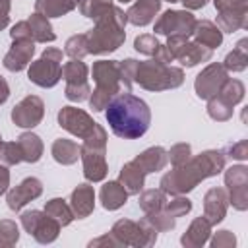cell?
<instances>
[{
    "label": "cell",
    "mask_w": 248,
    "mask_h": 248,
    "mask_svg": "<svg viewBox=\"0 0 248 248\" xmlns=\"http://www.w3.org/2000/svg\"><path fill=\"white\" fill-rule=\"evenodd\" d=\"M151 112L140 97L130 93H120L107 105V122L110 130L124 140L140 138L147 132Z\"/></svg>",
    "instance_id": "6da1fadb"
},
{
    "label": "cell",
    "mask_w": 248,
    "mask_h": 248,
    "mask_svg": "<svg viewBox=\"0 0 248 248\" xmlns=\"http://www.w3.org/2000/svg\"><path fill=\"white\" fill-rule=\"evenodd\" d=\"M126 17L122 16L120 10H114V16H110V19L101 21L99 27L87 35L89 43H87V52H107V50H114L118 48V45L124 41V27Z\"/></svg>",
    "instance_id": "7a4b0ae2"
},
{
    "label": "cell",
    "mask_w": 248,
    "mask_h": 248,
    "mask_svg": "<svg viewBox=\"0 0 248 248\" xmlns=\"http://www.w3.org/2000/svg\"><path fill=\"white\" fill-rule=\"evenodd\" d=\"M60 58H62V52L60 50H54V48L45 50L43 58L37 60L29 68V79L35 81L37 85H43V87L54 85L58 81V78L62 76V70L58 66Z\"/></svg>",
    "instance_id": "3957f363"
},
{
    "label": "cell",
    "mask_w": 248,
    "mask_h": 248,
    "mask_svg": "<svg viewBox=\"0 0 248 248\" xmlns=\"http://www.w3.org/2000/svg\"><path fill=\"white\" fill-rule=\"evenodd\" d=\"M41 116H43V103H41V99H37V97H27V99H23V101L14 108V112H12L14 122H16L17 126H23V128L35 126V124L41 120Z\"/></svg>",
    "instance_id": "277c9868"
},
{
    "label": "cell",
    "mask_w": 248,
    "mask_h": 248,
    "mask_svg": "<svg viewBox=\"0 0 248 248\" xmlns=\"http://www.w3.org/2000/svg\"><path fill=\"white\" fill-rule=\"evenodd\" d=\"M58 120H60V126L68 128L70 132H74L78 136H85V138H87V130H93V126H95V122H91L85 112L72 108V107H66L58 114Z\"/></svg>",
    "instance_id": "5b68a950"
},
{
    "label": "cell",
    "mask_w": 248,
    "mask_h": 248,
    "mask_svg": "<svg viewBox=\"0 0 248 248\" xmlns=\"http://www.w3.org/2000/svg\"><path fill=\"white\" fill-rule=\"evenodd\" d=\"M39 194H41V182L37 178H27L8 196V205L12 209H19L23 203H27L31 198H37Z\"/></svg>",
    "instance_id": "8992f818"
},
{
    "label": "cell",
    "mask_w": 248,
    "mask_h": 248,
    "mask_svg": "<svg viewBox=\"0 0 248 248\" xmlns=\"http://www.w3.org/2000/svg\"><path fill=\"white\" fill-rule=\"evenodd\" d=\"M194 19L190 14H182V12H167L163 16V19L157 23V31L159 33H176L180 29H184L188 33V25H192ZM182 33V31H180Z\"/></svg>",
    "instance_id": "52a82bcc"
},
{
    "label": "cell",
    "mask_w": 248,
    "mask_h": 248,
    "mask_svg": "<svg viewBox=\"0 0 248 248\" xmlns=\"http://www.w3.org/2000/svg\"><path fill=\"white\" fill-rule=\"evenodd\" d=\"M31 54H33V43L21 41V43L14 45V48L8 52V56L4 60V66L8 70H21V68L27 66Z\"/></svg>",
    "instance_id": "ba28073f"
},
{
    "label": "cell",
    "mask_w": 248,
    "mask_h": 248,
    "mask_svg": "<svg viewBox=\"0 0 248 248\" xmlns=\"http://www.w3.org/2000/svg\"><path fill=\"white\" fill-rule=\"evenodd\" d=\"M159 10V0H140L132 10L128 12V19L136 25H145L151 21V17Z\"/></svg>",
    "instance_id": "9c48e42d"
},
{
    "label": "cell",
    "mask_w": 248,
    "mask_h": 248,
    "mask_svg": "<svg viewBox=\"0 0 248 248\" xmlns=\"http://www.w3.org/2000/svg\"><path fill=\"white\" fill-rule=\"evenodd\" d=\"M83 161H85V176L91 180H101L105 176V161L103 153H95V149H83Z\"/></svg>",
    "instance_id": "30bf717a"
},
{
    "label": "cell",
    "mask_w": 248,
    "mask_h": 248,
    "mask_svg": "<svg viewBox=\"0 0 248 248\" xmlns=\"http://www.w3.org/2000/svg\"><path fill=\"white\" fill-rule=\"evenodd\" d=\"M17 149H19V153L23 155L21 159H27V161H39L43 145H41V141H39L37 136H33V134H23V136L19 138V145H17Z\"/></svg>",
    "instance_id": "8fae6325"
},
{
    "label": "cell",
    "mask_w": 248,
    "mask_h": 248,
    "mask_svg": "<svg viewBox=\"0 0 248 248\" xmlns=\"http://www.w3.org/2000/svg\"><path fill=\"white\" fill-rule=\"evenodd\" d=\"M126 200V192L120 184L116 182H108L105 188H103V205L107 209H114L118 205H122V202Z\"/></svg>",
    "instance_id": "7c38bea8"
},
{
    "label": "cell",
    "mask_w": 248,
    "mask_h": 248,
    "mask_svg": "<svg viewBox=\"0 0 248 248\" xmlns=\"http://www.w3.org/2000/svg\"><path fill=\"white\" fill-rule=\"evenodd\" d=\"M78 4V0H39L37 10L45 12L46 16H60L68 10H72Z\"/></svg>",
    "instance_id": "4fadbf2b"
},
{
    "label": "cell",
    "mask_w": 248,
    "mask_h": 248,
    "mask_svg": "<svg viewBox=\"0 0 248 248\" xmlns=\"http://www.w3.org/2000/svg\"><path fill=\"white\" fill-rule=\"evenodd\" d=\"M136 163H138V165H143L145 172H151V170L161 169V167L165 165V151H163L161 147L149 149V151H145L143 155H140V157L136 159Z\"/></svg>",
    "instance_id": "5bb4252c"
},
{
    "label": "cell",
    "mask_w": 248,
    "mask_h": 248,
    "mask_svg": "<svg viewBox=\"0 0 248 248\" xmlns=\"http://www.w3.org/2000/svg\"><path fill=\"white\" fill-rule=\"evenodd\" d=\"M72 198H74V205H76V209H78L79 215L89 213V209L93 207V192H91V188H89L87 184L79 186V188L74 192Z\"/></svg>",
    "instance_id": "9a60e30c"
},
{
    "label": "cell",
    "mask_w": 248,
    "mask_h": 248,
    "mask_svg": "<svg viewBox=\"0 0 248 248\" xmlns=\"http://www.w3.org/2000/svg\"><path fill=\"white\" fill-rule=\"evenodd\" d=\"M52 153H54V159L60 163H74L78 159V147L66 140H58L52 147Z\"/></svg>",
    "instance_id": "2e32d148"
},
{
    "label": "cell",
    "mask_w": 248,
    "mask_h": 248,
    "mask_svg": "<svg viewBox=\"0 0 248 248\" xmlns=\"http://www.w3.org/2000/svg\"><path fill=\"white\" fill-rule=\"evenodd\" d=\"M29 25H31V29H37V31H35V37H37L39 41H52V39H54V33L50 31L48 21H46L41 14H35V16L31 17Z\"/></svg>",
    "instance_id": "e0dca14e"
},
{
    "label": "cell",
    "mask_w": 248,
    "mask_h": 248,
    "mask_svg": "<svg viewBox=\"0 0 248 248\" xmlns=\"http://www.w3.org/2000/svg\"><path fill=\"white\" fill-rule=\"evenodd\" d=\"M62 74L66 76V79H68L70 83H83V81H85L87 68H85L83 62H76V60H74V62H70V64L64 66Z\"/></svg>",
    "instance_id": "ac0fdd59"
},
{
    "label": "cell",
    "mask_w": 248,
    "mask_h": 248,
    "mask_svg": "<svg viewBox=\"0 0 248 248\" xmlns=\"http://www.w3.org/2000/svg\"><path fill=\"white\" fill-rule=\"evenodd\" d=\"M107 8H110V0H83L81 4V12L87 17H99Z\"/></svg>",
    "instance_id": "d6986e66"
},
{
    "label": "cell",
    "mask_w": 248,
    "mask_h": 248,
    "mask_svg": "<svg viewBox=\"0 0 248 248\" xmlns=\"http://www.w3.org/2000/svg\"><path fill=\"white\" fill-rule=\"evenodd\" d=\"M200 29H203V37H200V39H203V41L209 45V48H211L213 45H219V43H221V35H219V31L213 29L211 23L203 21V23L200 25Z\"/></svg>",
    "instance_id": "ffe728a7"
},
{
    "label": "cell",
    "mask_w": 248,
    "mask_h": 248,
    "mask_svg": "<svg viewBox=\"0 0 248 248\" xmlns=\"http://www.w3.org/2000/svg\"><path fill=\"white\" fill-rule=\"evenodd\" d=\"M157 41L153 39V37H149V35H143V37H138L136 39V48L138 50H141V52H155L157 50Z\"/></svg>",
    "instance_id": "44dd1931"
},
{
    "label": "cell",
    "mask_w": 248,
    "mask_h": 248,
    "mask_svg": "<svg viewBox=\"0 0 248 248\" xmlns=\"http://www.w3.org/2000/svg\"><path fill=\"white\" fill-rule=\"evenodd\" d=\"M6 186H8V172H6V169L0 167V194L6 190Z\"/></svg>",
    "instance_id": "7402d4cb"
},
{
    "label": "cell",
    "mask_w": 248,
    "mask_h": 248,
    "mask_svg": "<svg viewBox=\"0 0 248 248\" xmlns=\"http://www.w3.org/2000/svg\"><path fill=\"white\" fill-rule=\"evenodd\" d=\"M182 2H184V6H188V8H200V6L205 4V0H182Z\"/></svg>",
    "instance_id": "603a6c76"
},
{
    "label": "cell",
    "mask_w": 248,
    "mask_h": 248,
    "mask_svg": "<svg viewBox=\"0 0 248 248\" xmlns=\"http://www.w3.org/2000/svg\"><path fill=\"white\" fill-rule=\"evenodd\" d=\"M120 2H130V0H120Z\"/></svg>",
    "instance_id": "cb8c5ba5"
},
{
    "label": "cell",
    "mask_w": 248,
    "mask_h": 248,
    "mask_svg": "<svg viewBox=\"0 0 248 248\" xmlns=\"http://www.w3.org/2000/svg\"><path fill=\"white\" fill-rule=\"evenodd\" d=\"M169 2H176V0H169Z\"/></svg>",
    "instance_id": "d4e9b609"
}]
</instances>
